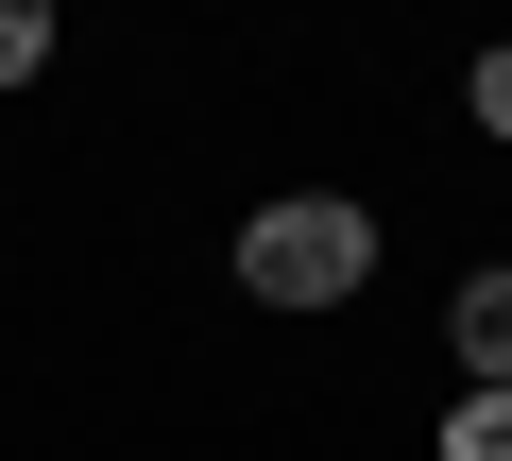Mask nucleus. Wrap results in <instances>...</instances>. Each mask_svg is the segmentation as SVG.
I'll use <instances>...</instances> for the list:
<instances>
[{"label": "nucleus", "instance_id": "f257e3e1", "mask_svg": "<svg viewBox=\"0 0 512 461\" xmlns=\"http://www.w3.org/2000/svg\"><path fill=\"white\" fill-rule=\"evenodd\" d=\"M359 274H376V205L359 188H274L239 222V291L256 308H342Z\"/></svg>", "mask_w": 512, "mask_h": 461}, {"label": "nucleus", "instance_id": "f03ea898", "mask_svg": "<svg viewBox=\"0 0 512 461\" xmlns=\"http://www.w3.org/2000/svg\"><path fill=\"white\" fill-rule=\"evenodd\" d=\"M444 325H461V376H478V393H512V274H461V308H444Z\"/></svg>", "mask_w": 512, "mask_h": 461}, {"label": "nucleus", "instance_id": "7ed1b4c3", "mask_svg": "<svg viewBox=\"0 0 512 461\" xmlns=\"http://www.w3.org/2000/svg\"><path fill=\"white\" fill-rule=\"evenodd\" d=\"M444 461H512V393H461L444 410Z\"/></svg>", "mask_w": 512, "mask_h": 461}, {"label": "nucleus", "instance_id": "20e7f679", "mask_svg": "<svg viewBox=\"0 0 512 461\" xmlns=\"http://www.w3.org/2000/svg\"><path fill=\"white\" fill-rule=\"evenodd\" d=\"M52 69V0H0V86H35Z\"/></svg>", "mask_w": 512, "mask_h": 461}, {"label": "nucleus", "instance_id": "39448f33", "mask_svg": "<svg viewBox=\"0 0 512 461\" xmlns=\"http://www.w3.org/2000/svg\"><path fill=\"white\" fill-rule=\"evenodd\" d=\"M478 137H512V52H478Z\"/></svg>", "mask_w": 512, "mask_h": 461}]
</instances>
